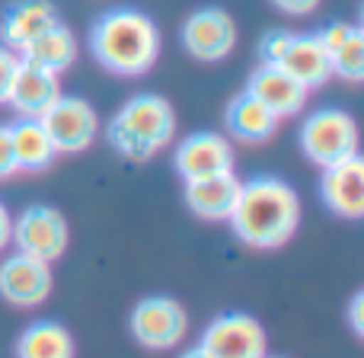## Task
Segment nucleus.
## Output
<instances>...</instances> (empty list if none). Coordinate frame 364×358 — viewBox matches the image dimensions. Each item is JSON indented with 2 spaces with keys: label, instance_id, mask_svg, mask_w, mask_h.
Masks as SVG:
<instances>
[{
  "label": "nucleus",
  "instance_id": "nucleus-1",
  "mask_svg": "<svg viewBox=\"0 0 364 358\" xmlns=\"http://www.w3.org/2000/svg\"><path fill=\"white\" fill-rule=\"evenodd\" d=\"M301 224V199L278 177H256L240 186L230 227L252 250H278Z\"/></svg>",
  "mask_w": 364,
  "mask_h": 358
},
{
  "label": "nucleus",
  "instance_id": "nucleus-2",
  "mask_svg": "<svg viewBox=\"0 0 364 358\" xmlns=\"http://www.w3.org/2000/svg\"><path fill=\"white\" fill-rule=\"evenodd\" d=\"M160 29L147 13L134 6H115L102 13L90 29V51L115 77H141L160 58Z\"/></svg>",
  "mask_w": 364,
  "mask_h": 358
},
{
  "label": "nucleus",
  "instance_id": "nucleus-3",
  "mask_svg": "<svg viewBox=\"0 0 364 358\" xmlns=\"http://www.w3.org/2000/svg\"><path fill=\"white\" fill-rule=\"evenodd\" d=\"M176 138V109L157 93H138L109 122V144L128 160H151Z\"/></svg>",
  "mask_w": 364,
  "mask_h": 358
},
{
  "label": "nucleus",
  "instance_id": "nucleus-4",
  "mask_svg": "<svg viewBox=\"0 0 364 358\" xmlns=\"http://www.w3.org/2000/svg\"><path fill=\"white\" fill-rule=\"evenodd\" d=\"M358 122L346 109H314L301 125V151L310 164L333 167L348 157H358Z\"/></svg>",
  "mask_w": 364,
  "mask_h": 358
},
{
  "label": "nucleus",
  "instance_id": "nucleus-5",
  "mask_svg": "<svg viewBox=\"0 0 364 358\" xmlns=\"http://www.w3.org/2000/svg\"><path fill=\"white\" fill-rule=\"evenodd\" d=\"M128 323H132V336L138 346L151 349V352H170L186 339L188 314L176 298L151 295L134 304Z\"/></svg>",
  "mask_w": 364,
  "mask_h": 358
},
{
  "label": "nucleus",
  "instance_id": "nucleus-6",
  "mask_svg": "<svg viewBox=\"0 0 364 358\" xmlns=\"http://www.w3.org/2000/svg\"><path fill=\"white\" fill-rule=\"evenodd\" d=\"M198 349L208 358H265L269 339L262 323L243 310L218 314L201 333Z\"/></svg>",
  "mask_w": 364,
  "mask_h": 358
},
{
  "label": "nucleus",
  "instance_id": "nucleus-7",
  "mask_svg": "<svg viewBox=\"0 0 364 358\" xmlns=\"http://www.w3.org/2000/svg\"><path fill=\"white\" fill-rule=\"evenodd\" d=\"M68 221L58 208L51 205H29L13 218V240L19 253H29L36 259H45V263H55V259L64 256L68 250Z\"/></svg>",
  "mask_w": 364,
  "mask_h": 358
},
{
  "label": "nucleus",
  "instance_id": "nucleus-8",
  "mask_svg": "<svg viewBox=\"0 0 364 358\" xmlns=\"http://www.w3.org/2000/svg\"><path fill=\"white\" fill-rule=\"evenodd\" d=\"M58 154H80L100 135V112L80 96H58L38 119Z\"/></svg>",
  "mask_w": 364,
  "mask_h": 358
},
{
  "label": "nucleus",
  "instance_id": "nucleus-9",
  "mask_svg": "<svg viewBox=\"0 0 364 358\" xmlns=\"http://www.w3.org/2000/svg\"><path fill=\"white\" fill-rule=\"evenodd\" d=\"M55 288L51 263L36 259L29 253H13L0 263V298L13 307H38L48 301Z\"/></svg>",
  "mask_w": 364,
  "mask_h": 358
},
{
  "label": "nucleus",
  "instance_id": "nucleus-10",
  "mask_svg": "<svg viewBox=\"0 0 364 358\" xmlns=\"http://www.w3.org/2000/svg\"><path fill=\"white\" fill-rule=\"evenodd\" d=\"M182 45L198 61H224L237 45V23L224 6H201L182 23Z\"/></svg>",
  "mask_w": 364,
  "mask_h": 358
},
{
  "label": "nucleus",
  "instance_id": "nucleus-11",
  "mask_svg": "<svg viewBox=\"0 0 364 358\" xmlns=\"http://www.w3.org/2000/svg\"><path fill=\"white\" fill-rule=\"evenodd\" d=\"M173 164H176V173L182 177V182L230 173L233 144H230V138H224L218 132H192L176 144Z\"/></svg>",
  "mask_w": 364,
  "mask_h": 358
},
{
  "label": "nucleus",
  "instance_id": "nucleus-12",
  "mask_svg": "<svg viewBox=\"0 0 364 358\" xmlns=\"http://www.w3.org/2000/svg\"><path fill=\"white\" fill-rule=\"evenodd\" d=\"M320 199L339 218H348V221L364 218V160L348 157L342 164L323 167Z\"/></svg>",
  "mask_w": 364,
  "mask_h": 358
},
{
  "label": "nucleus",
  "instance_id": "nucleus-13",
  "mask_svg": "<svg viewBox=\"0 0 364 358\" xmlns=\"http://www.w3.org/2000/svg\"><path fill=\"white\" fill-rule=\"evenodd\" d=\"M246 93L256 96V100L262 102L278 122H282V119L297 115L304 106H307L310 90L304 87L301 80H294L284 68H278V64H262V68L250 77Z\"/></svg>",
  "mask_w": 364,
  "mask_h": 358
},
{
  "label": "nucleus",
  "instance_id": "nucleus-14",
  "mask_svg": "<svg viewBox=\"0 0 364 358\" xmlns=\"http://www.w3.org/2000/svg\"><path fill=\"white\" fill-rule=\"evenodd\" d=\"M58 96H61V77L19 58V68L13 74L10 93H6V102L19 112V119H42L45 109Z\"/></svg>",
  "mask_w": 364,
  "mask_h": 358
},
{
  "label": "nucleus",
  "instance_id": "nucleus-15",
  "mask_svg": "<svg viewBox=\"0 0 364 358\" xmlns=\"http://www.w3.org/2000/svg\"><path fill=\"white\" fill-rule=\"evenodd\" d=\"M240 186H243V179L233 170L218 173V177L192 179L186 182V205L205 221H230Z\"/></svg>",
  "mask_w": 364,
  "mask_h": 358
},
{
  "label": "nucleus",
  "instance_id": "nucleus-16",
  "mask_svg": "<svg viewBox=\"0 0 364 358\" xmlns=\"http://www.w3.org/2000/svg\"><path fill=\"white\" fill-rule=\"evenodd\" d=\"M58 23V10L51 0H16L0 16V38L6 48L23 51L36 36Z\"/></svg>",
  "mask_w": 364,
  "mask_h": 358
},
{
  "label": "nucleus",
  "instance_id": "nucleus-17",
  "mask_svg": "<svg viewBox=\"0 0 364 358\" xmlns=\"http://www.w3.org/2000/svg\"><path fill=\"white\" fill-rule=\"evenodd\" d=\"M278 68H284L294 80H301L307 90H316L333 77V61H329V51L323 48V42L316 38V32L307 36H291L288 48H284Z\"/></svg>",
  "mask_w": 364,
  "mask_h": 358
},
{
  "label": "nucleus",
  "instance_id": "nucleus-18",
  "mask_svg": "<svg viewBox=\"0 0 364 358\" xmlns=\"http://www.w3.org/2000/svg\"><path fill=\"white\" fill-rule=\"evenodd\" d=\"M16 55L23 58V61L36 64V68L51 70V74L61 77L64 70L77 61V55H80V42H77V36L68 26L55 23V26H48L42 36L32 38L23 51H16Z\"/></svg>",
  "mask_w": 364,
  "mask_h": 358
},
{
  "label": "nucleus",
  "instance_id": "nucleus-19",
  "mask_svg": "<svg viewBox=\"0 0 364 358\" xmlns=\"http://www.w3.org/2000/svg\"><path fill=\"white\" fill-rule=\"evenodd\" d=\"M10 144L16 173H42L55 164L58 151L38 119H19L10 125Z\"/></svg>",
  "mask_w": 364,
  "mask_h": 358
},
{
  "label": "nucleus",
  "instance_id": "nucleus-20",
  "mask_svg": "<svg viewBox=\"0 0 364 358\" xmlns=\"http://www.w3.org/2000/svg\"><path fill=\"white\" fill-rule=\"evenodd\" d=\"M224 122H227L230 138L243 141V144H262V141H269L272 135H275V128H278L275 115H272L269 109L256 100V96L246 93V90L230 100Z\"/></svg>",
  "mask_w": 364,
  "mask_h": 358
},
{
  "label": "nucleus",
  "instance_id": "nucleus-21",
  "mask_svg": "<svg viewBox=\"0 0 364 358\" xmlns=\"http://www.w3.org/2000/svg\"><path fill=\"white\" fill-rule=\"evenodd\" d=\"M74 336L58 320L32 323L16 339V358H74Z\"/></svg>",
  "mask_w": 364,
  "mask_h": 358
},
{
  "label": "nucleus",
  "instance_id": "nucleus-22",
  "mask_svg": "<svg viewBox=\"0 0 364 358\" xmlns=\"http://www.w3.org/2000/svg\"><path fill=\"white\" fill-rule=\"evenodd\" d=\"M333 61V77H342L348 83H358L364 77V32L361 26H352L348 36L329 51Z\"/></svg>",
  "mask_w": 364,
  "mask_h": 358
},
{
  "label": "nucleus",
  "instance_id": "nucleus-23",
  "mask_svg": "<svg viewBox=\"0 0 364 358\" xmlns=\"http://www.w3.org/2000/svg\"><path fill=\"white\" fill-rule=\"evenodd\" d=\"M291 36H294V32H288V29H269L265 32V36L259 38V58H262V64H278L282 61Z\"/></svg>",
  "mask_w": 364,
  "mask_h": 358
},
{
  "label": "nucleus",
  "instance_id": "nucleus-24",
  "mask_svg": "<svg viewBox=\"0 0 364 358\" xmlns=\"http://www.w3.org/2000/svg\"><path fill=\"white\" fill-rule=\"evenodd\" d=\"M16 68H19V55L13 48H6V45H0V102H6V93H10Z\"/></svg>",
  "mask_w": 364,
  "mask_h": 358
},
{
  "label": "nucleus",
  "instance_id": "nucleus-25",
  "mask_svg": "<svg viewBox=\"0 0 364 358\" xmlns=\"http://www.w3.org/2000/svg\"><path fill=\"white\" fill-rule=\"evenodd\" d=\"M16 173V160H13V144H10V125H0V179Z\"/></svg>",
  "mask_w": 364,
  "mask_h": 358
},
{
  "label": "nucleus",
  "instance_id": "nucleus-26",
  "mask_svg": "<svg viewBox=\"0 0 364 358\" xmlns=\"http://www.w3.org/2000/svg\"><path fill=\"white\" fill-rule=\"evenodd\" d=\"M275 10L288 13V16H310V13L320 6V0H272Z\"/></svg>",
  "mask_w": 364,
  "mask_h": 358
},
{
  "label": "nucleus",
  "instance_id": "nucleus-27",
  "mask_svg": "<svg viewBox=\"0 0 364 358\" xmlns=\"http://www.w3.org/2000/svg\"><path fill=\"white\" fill-rule=\"evenodd\" d=\"M348 320H352L355 336H364V291H358L348 304Z\"/></svg>",
  "mask_w": 364,
  "mask_h": 358
},
{
  "label": "nucleus",
  "instance_id": "nucleus-28",
  "mask_svg": "<svg viewBox=\"0 0 364 358\" xmlns=\"http://www.w3.org/2000/svg\"><path fill=\"white\" fill-rule=\"evenodd\" d=\"M10 240H13V214L6 211V205L0 201V253L10 246Z\"/></svg>",
  "mask_w": 364,
  "mask_h": 358
},
{
  "label": "nucleus",
  "instance_id": "nucleus-29",
  "mask_svg": "<svg viewBox=\"0 0 364 358\" xmlns=\"http://www.w3.org/2000/svg\"><path fill=\"white\" fill-rule=\"evenodd\" d=\"M179 358H208V355H205V352H201V349H198V346H195V349H188V352H182Z\"/></svg>",
  "mask_w": 364,
  "mask_h": 358
},
{
  "label": "nucleus",
  "instance_id": "nucleus-30",
  "mask_svg": "<svg viewBox=\"0 0 364 358\" xmlns=\"http://www.w3.org/2000/svg\"><path fill=\"white\" fill-rule=\"evenodd\" d=\"M265 358H269V355H265ZM278 358H282V355H278Z\"/></svg>",
  "mask_w": 364,
  "mask_h": 358
}]
</instances>
